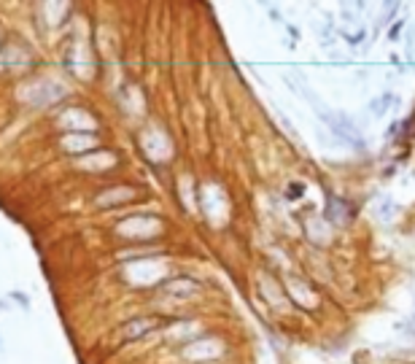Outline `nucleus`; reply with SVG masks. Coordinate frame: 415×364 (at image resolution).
<instances>
[{
    "instance_id": "1",
    "label": "nucleus",
    "mask_w": 415,
    "mask_h": 364,
    "mask_svg": "<svg viewBox=\"0 0 415 364\" xmlns=\"http://www.w3.org/2000/svg\"><path fill=\"white\" fill-rule=\"evenodd\" d=\"M391 100H394V97H391V95H383V97H377V100L372 103V106H369V111H372V114H375V116L386 114V108H388V106H391Z\"/></svg>"
}]
</instances>
